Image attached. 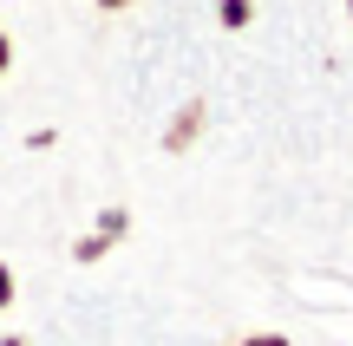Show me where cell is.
I'll return each mask as SVG.
<instances>
[{
	"mask_svg": "<svg viewBox=\"0 0 353 346\" xmlns=\"http://www.w3.org/2000/svg\"><path fill=\"white\" fill-rule=\"evenodd\" d=\"M13 294H20V281H13V268H7V261H0V314L13 307Z\"/></svg>",
	"mask_w": 353,
	"mask_h": 346,
	"instance_id": "3",
	"label": "cell"
},
{
	"mask_svg": "<svg viewBox=\"0 0 353 346\" xmlns=\"http://www.w3.org/2000/svg\"><path fill=\"white\" fill-rule=\"evenodd\" d=\"M92 7H99V13H125L131 0H92Z\"/></svg>",
	"mask_w": 353,
	"mask_h": 346,
	"instance_id": "6",
	"label": "cell"
},
{
	"mask_svg": "<svg viewBox=\"0 0 353 346\" xmlns=\"http://www.w3.org/2000/svg\"><path fill=\"white\" fill-rule=\"evenodd\" d=\"M249 13H255L249 0H223V26H249Z\"/></svg>",
	"mask_w": 353,
	"mask_h": 346,
	"instance_id": "2",
	"label": "cell"
},
{
	"mask_svg": "<svg viewBox=\"0 0 353 346\" xmlns=\"http://www.w3.org/2000/svg\"><path fill=\"white\" fill-rule=\"evenodd\" d=\"M7 72H13V39L0 33V78H7Z\"/></svg>",
	"mask_w": 353,
	"mask_h": 346,
	"instance_id": "5",
	"label": "cell"
},
{
	"mask_svg": "<svg viewBox=\"0 0 353 346\" xmlns=\"http://www.w3.org/2000/svg\"><path fill=\"white\" fill-rule=\"evenodd\" d=\"M242 346H294V340H288V334H249Z\"/></svg>",
	"mask_w": 353,
	"mask_h": 346,
	"instance_id": "4",
	"label": "cell"
},
{
	"mask_svg": "<svg viewBox=\"0 0 353 346\" xmlns=\"http://www.w3.org/2000/svg\"><path fill=\"white\" fill-rule=\"evenodd\" d=\"M0 346H26V340H0Z\"/></svg>",
	"mask_w": 353,
	"mask_h": 346,
	"instance_id": "7",
	"label": "cell"
},
{
	"mask_svg": "<svg viewBox=\"0 0 353 346\" xmlns=\"http://www.w3.org/2000/svg\"><path fill=\"white\" fill-rule=\"evenodd\" d=\"M347 13H353V0H347Z\"/></svg>",
	"mask_w": 353,
	"mask_h": 346,
	"instance_id": "8",
	"label": "cell"
},
{
	"mask_svg": "<svg viewBox=\"0 0 353 346\" xmlns=\"http://www.w3.org/2000/svg\"><path fill=\"white\" fill-rule=\"evenodd\" d=\"M196 131H203V98H190L183 111H176V125L164 131V151H190V144H196Z\"/></svg>",
	"mask_w": 353,
	"mask_h": 346,
	"instance_id": "1",
	"label": "cell"
}]
</instances>
